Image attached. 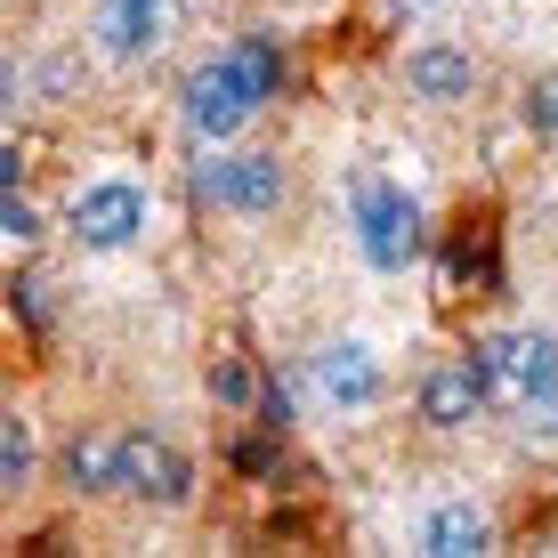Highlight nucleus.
Returning a JSON list of instances; mask_svg holds the SVG:
<instances>
[{
  "mask_svg": "<svg viewBox=\"0 0 558 558\" xmlns=\"http://www.w3.org/2000/svg\"><path fill=\"white\" fill-rule=\"evenodd\" d=\"M259 106H267V89L252 82V65H243L235 49H219L210 65H195V73H186V98H179L186 138H195V146H235L243 130L259 122Z\"/></svg>",
  "mask_w": 558,
  "mask_h": 558,
  "instance_id": "obj_1",
  "label": "nucleus"
},
{
  "mask_svg": "<svg viewBox=\"0 0 558 558\" xmlns=\"http://www.w3.org/2000/svg\"><path fill=\"white\" fill-rule=\"evenodd\" d=\"M349 227H356L364 267H380V276H405V267L429 252V219H421V203H413L397 179H356Z\"/></svg>",
  "mask_w": 558,
  "mask_h": 558,
  "instance_id": "obj_2",
  "label": "nucleus"
},
{
  "mask_svg": "<svg viewBox=\"0 0 558 558\" xmlns=\"http://www.w3.org/2000/svg\"><path fill=\"white\" fill-rule=\"evenodd\" d=\"M477 364H486V380H494L502 405H526V413L558 405V332H543V324L486 332V340H477Z\"/></svg>",
  "mask_w": 558,
  "mask_h": 558,
  "instance_id": "obj_3",
  "label": "nucleus"
},
{
  "mask_svg": "<svg viewBox=\"0 0 558 558\" xmlns=\"http://www.w3.org/2000/svg\"><path fill=\"white\" fill-rule=\"evenodd\" d=\"M195 195L210 210H227V219H276L283 195H292V179H283V162L259 154V146H210V162H195Z\"/></svg>",
  "mask_w": 558,
  "mask_h": 558,
  "instance_id": "obj_4",
  "label": "nucleus"
},
{
  "mask_svg": "<svg viewBox=\"0 0 558 558\" xmlns=\"http://www.w3.org/2000/svg\"><path fill=\"white\" fill-rule=\"evenodd\" d=\"M146 219H154V195L138 179H122V170L73 186V203H65V227H73L82 252H130V243L146 235Z\"/></svg>",
  "mask_w": 558,
  "mask_h": 558,
  "instance_id": "obj_5",
  "label": "nucleus"
},
{
  "mask_svg": "<svg viewBox=\"0 0 558 558\" xmlns=\"http://www.w3.org/2000/svg\"><path fill=\"white\" fill-rule=\"evenodd\" d=\"M113 494L154 502V510H186L195 502V461L170 446L162 429H122V477H113Z\"/></svg>",
  "mask_w": 558,
  "mask_h": 558,
  "instance_id": "obj_6",
  "label": "nucleus"
},
{
  "mask_svg": "<svg viewBox=\"0 0 558 558\" xmlns=\"http://www.w3.org/2000/svg\"><path fill=\"white\" fill-rule=\"evenodd\" d=\"M307 380H316V397L332 413H373L380 397H389V364H380V349H373V340H356V332L324 340V349L307 356Z\"/></svg>",
  "mask_w": 558,
  "mask_h": 558,
  "instance_id": "obj_7",
  "label": "nucleus"
},
{
  "mask_svg": "<svg viewBox=\"0 0 558 558\" xmlns=\"http://www.w3.org/2000/svg\"><path fill=\"white\" fill-rule=\"evenodd\" d=\"M486 405H494V380H486V364H477V349H470V356L429 364V373H421V389H413V413L429 421L437 437L470 429V421L486 413Z\"/></svg>",
  "mask_w": 558,
  "mask_h": 558,
  "instance_id": "obj_8",
  "label": "nucleus"
},
{
  "mask_svg": "<svg viewBox=\"0 0 558 558\" xmlns=\"http://www.w3.org/2000/svg\"><path fill=\"white\" fill-rule=\"evenodd\" d=\"M405 98H421V106H470L477 98V82H486V73H477V57L461 49V41H413L405 49Z\"/></svg>",
  "mask_w": 558,
  "mask_h": 558,
  "instance_id": "obj_9",
  "label": "nucleus"
},
{
  "mask_svg": "<svg viewBox=\"0 0 558 558\" xmlns=\"http://www.w3.org/2000/svg\"><path fill=\"white\" fill-rule=\"evenodd\" d=\"M413 550L421 558H477V550H494V510L477 502V494H437V502L421 510V526H413Z\"/></svg>",
  "mask_w": 558,
  "mask_h": 558,
  "instance_id": "obj_10",
  "label": "nucleus"
},
{
  "mask_svg": "<svg viewBox=\"0 0 558 558\" xmlns=\"http://www.w3.org/2000/svg\"><path fill=\"white\" fill-rule=\"evenodd\" d=\"M162 25H170V0H98V57L138 65L162 49Z\"/></svg>",
  "mask_w": 558,
  "mask_h": 558,
  "instance_id": "obj_11",
  "label": "nucleus"
},
{
  "mask_svg": "<svg viewBox=\"0 0 558 558\" xmlns=\"http://www.w3.org/2000/svg\"><path fill=\"white\" fill-rule=\"evenodd\" d=\"M57 477H65L73 494H113V477H122V437H106V429L65 437V453H57Z\"/></svg>",
  "mask_w": 558,
  "mask_h": 558,
  "instance_id": "obj_12",
  "label": "nucleus"
},
{
  "mask_svg": "<svg viewBox=\"0 0 558 558\" xmlns=\"http://www.w3.org/2000/svg\"><path fill=\"white\" fill-rule=\"evenodd\" d=\"M33 470H41V437H33V421L9 405L0 413V494L16 502V494L33 486Z\"/></svg>",
  "mask_w": 558,
  "mask_h": 558,
  "instance_id": "obj_13",
  "label": "nucleus"
},
{
  "mask_svg": "<svg viewBox=\"0 0 558 558\" xmlns=\"http://www.w3.org/2000/svg\"><path fill=\"white\" fill-rule=\"evenodd\" d=\"M210 405H227V413H252V405H267L259 364H252V356H210Z\"/></svg>",
  "mask_w": 558,
  "mask_h": 558,
  "instance_id": "obj_14",
  "label": "nucleus"
},
{
  "mask_svg": "<svg viewBox=\"0 0 558 558\" xmlns=\"http://www.w3.org/2000/svg\"><path fill=\"white\" fill-rule=\"evenodd\" d=\"M227 49H235L243 65H252V82L267 89V98H276V89H283V73H292V65H283V41H276V33H235Z\"/></svg>",
  "mask_w": 558,
  "mask_h": 558,
  "instance_id": "obj_15",
  "label": "nucleus"
},
{
  "mask_svg": "<svg viewBox=\"0 0 558 558\" xmlns=\"http://www.w3.org/2000/svg\"><path fill=\"white\" fill-rule=\"evenodd\" d=\"M41 235H49V227H41V210L25 203V186H16V195H0V243H9V252H33Z\"/></svg>",
  "mask_w": 558,
  "mask_h": 558,
  "instance_id": "obj_16",
  "label": "nucleus"
},
{
  "mask_svg": "<svg viewBox=\"0 0 558 558\" xmlns=\"http://www.w3.org/2000/svg\"><path fill=\"white\" fill-rule=\"evenodd\" d=\"M518 122L534 130V138H558V73H534L526 98H518Z\"/></svg>",
  "mask_w": 558,
  "mask_h": 558,
  "instance_id": "obj_17",
  "label": "nucleus"
},
{
  "mask_svg": "<svg viewBox=\"0 0 558 558\" xmlns=\"http://www.w3.org/2000/svg\"><path fill=\"white\" fill-rule=\"evenodd\" d=\"M73 73H82V57H73V49H57L49 65H41V98H65V89H73Z\"/></svg>",
  "mask_w": 558,
  "mask_h": 558,
  "instance_id": "obj_18",
  "label": "nucleus"
},
{
  "mask_svg": "<svg viewBox=\"0 0 558 558\" xmlns=\"http://www.w3.org/2000/svg\"><path fill=\"white\" fill-rule=\"evenodd\" d=\"M235 470H252V477H267V470H276V453H267V446H259V437H252V446H243V453H235Z\"/></svg>",
  "mask_w": 558,
  "mask_h": 558,
  "instance_id": "obj_19",
  "label": "nucleus"
},
{
  "mask_svg": "<svg viewBox=\"0 0 558 558\" xmlns=\"http://www.w3.org/2000/svg\"><path fill=\"white\" fill-rule=\"evenodd\" d=\"M16 186H25V154L9 146V154H0V195H16Z\"/></svg>",
  "mask_w": 558,
  "mask_h": 558,
  "instance_id": "obj_20",
  "label": "nucleus"
},
{
  "mask_svg": "<svg viewBox=\"0 0 558 558\" xmlns=\"http://www.w3.org/2000/svg\"><path fill=\"white\" fill-rule=\"evenodd\" d=\"M405 9H446V0H405Z\"/></svg>",
  "mask_w": 558,
  "mask_h": 558,
  "instance_id": "obj_21",
  "label": "nucleus"
}]
</instances>
